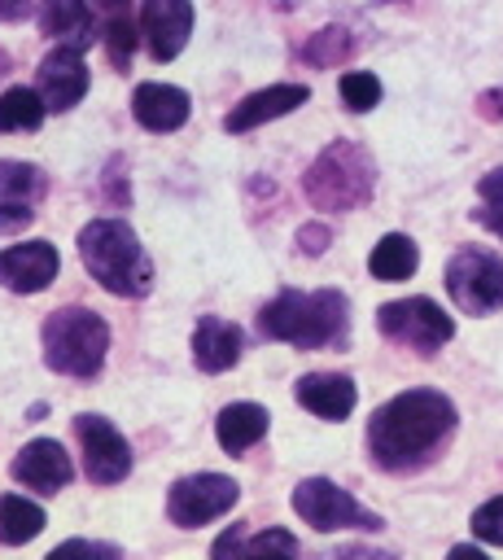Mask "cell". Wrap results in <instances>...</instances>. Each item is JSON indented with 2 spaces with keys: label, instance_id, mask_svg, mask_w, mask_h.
Wrapping results in <instances>:
<instances>
[{
  "label": "cell",
  "instance_id": "cell-23",
  "mask_svg": "<svg viewBox=\"0 0 503 560\" xmlns=\"http://www.w3.org/2000/svg\"><path fill=\"white\" fill-rule=\"evenodd\" d=\"M416 267H420V249H416V241L407 232H385L376 241V249L367 254V271L376 280H385V284H398V280L416 276Z\"/></svg>",
  "mask_w": 503,
  "mask_h": 560
},
{
  "label": "cell",
  "instance_id": "cell-30",
  "mask_svg": "<svg viewBox=\"0 0 503 560\" xmlns=\"http://www.w3.org/2000/svg\"><path fill=\"white\" fill-rule=\"evenodd\" d=\"M477 197H481L486 210H503V166H494L477 179Z\"/></svg>",
  "mask_w": 503,
  "mask_h": 560
},
{
  "label": "cell",
  "instance_id": "cell-20",
  "mask_svg": "<svg viewBox=\"0 0 503 560\" xmlns=\"http://www.w3.org/2000/svg\"><path fill=\"white\" fill-rule=\"evenodd\" d=\"M245 350V332L232 324V319H219V315H201L197 328H192V363L210 376L236 368Z\"/></svg>",
  "mask_w": 503,
  "mask_h": 560
},
{
  "label": "cell",
  "instance_id": "cell-1",
  "mask_svg": "<svg viewBox=\"0 0 503 560\" xmlns=\"http://www.w3.org/2000/svg\"><path fill=\"white\" fill-rule=\"evenodd\" d=\"M455 402L442 389H402L367 420V459L385 472L429 468L455 433Z\"/></svg>",
  "mask_w": 503,
  "mask_h": 560
},
{
  "label": "cell",
  "instance_id": "cell-17",
  "mask_svg": "<svg viewBox=\"0 0 503 560\" xmlns=\"http://www.w3.org/2000/svg\"><path fill=\"white\" fill-rule=\"evenodd\" d=\"M35 22L52 44H70L79 52H87L101 35L87 0H35Z\"/></svg>",
  "mask_w": 503,
  "mask_h": 560
},
{
  "label": "cell",
  "instance_id": "cell-19",
  "mask_svg": "<svg viewBox=\"0 0 503 560\" xmlns=\"http://www.w3.org/2000/svg\"><path fill=\"white\" fill-rule=\"evenodd\" d=\"M293 398L319 420H346L359 402V389L346 372H306V376H297Z\"/></svg>",
  "mask_w": 503,
  "mask_h": 560
},
{
  "label": "cell",
  "instance_id": "cell-3",
  "mask_svg": "<svg viewBox=\"0 0 503 560\" xmlns=\"http://www.w3.org/2000/svg\"><path fill=\"white\" fill-rule=\"evenodd\" d=\"M79 258L87 276L114 298H144L153 293V262L140 236L122 219H92L79 232Z\"/></svg>",
  "mask_w": 503,
  "mask_h": 560
},
{
  "label": "cell",
  "instance_id": "cell-16",
  "mask_svg": "<svg viewBox=\"0 0 503 560\" xmlns=\"http://www.w3.org/2000/svg\"><path fill=\"white\" fill-rule=\"evenodd\" d=\"M306 101H311V88H306V83H271V88H258V92H249L245 101H236V105L223 114V127H227L232 136H245V131H254V127H262V122H271V118L293 114V109L306 105Z\"/></svg>",
  "mask_w": 503,
  "mask_h": 560
},
{
  "label": "cell",
  "instance_id": "cell-34",
  "mask_svg": "<svg viewBox=\"0 0 503 560\" xmlns=\"http://www.w3.org/2000/svg\"><path fill=\"white\" fill-rule=\"evenodd\" d=\"M451 556H477L481 560V547L477 542H459V547H451Z\"/></svg>",
  "mask_w": 503,
  "mask_h": 560
},
{
  "label": "cell",
  "instance_id": "cell-13",
  "mask_svg": "<svg viewBox=\"0 0 503 560\" xmlns=\"http://www.w3.org/2000/svg\"><path fill=\"white\" fill-rule=\"evenodd\" d=\"M9 472H13V481H22L35 494H57V490L70 486L74 464H70V455H66V446L57 438H35L13 455Z\"/></svg>",
  "mask_w": 503,
  "mask_h": 560
},
{
  "label": "cell",
  "instance_id": "cell-2",
  "mask_svg": "<svg viewBox=\"0 0 503 560\" xmlns=\"http://www.w3.org/2000/svg\"><path fill=\"white\" fill-rule=\"evenodd\" d=\"M258 332L297 350H332L350 337V302L337 289H280L258 311Z\"/></svg>",
  "mask_w": 503,
  "mask_h": 560
},
{
  "label": "cell",
  "instance_id": "cell-22",
  "mask_svg": "<svg viewBox=\"0 0 503 560\" xmlns=\"http://www.w3.org/2000/svg\"><path fill=\"white\" fill-rule=\"evenodd\" d=\"M96 13H101V44H105V57L114 70H127L131 66V52H136V22H131V0H96Z\"/></svg>",
  "mask_w": 503,
  "mask_h": 560
},
{
  "label": "cell",
  "instance_id": "cell-14",
  "mask_svg": "<svg viewBox=\"0 0 503 560\" xmlns=\"http://www.w3.org/2000/svg\"><path fill=\"white\" fill-rule=\"evenodd\" d=\"M35 83H39V96H44V105H48L52 114L74 109V105L83 101V92H87V66H83V52L70 48V44H57V48L39 61Z\"/></svg>",
  "mask_w": 503,
  "mask_h": 560
},
{
  "label": "cell",
  "instance_id": "cell-35",
  "mask_svg": "<svg viewBox=\"0 0 503 560\" xmlns=\"http://www.w3.org/2000/svg\"><path fill=\"white\" fill-rule=\"evenodd\" d=\"M385 4H394V0H385Z\"/></svg>",
  "mask_w": 503,
  "mask_h": 560
},
{
  "label": "cell",
  "instance_id": "cell-32",
  "mask_svg": "<svg viewBox=\"0 0 503 560\" xmlns=\"http://www.w3.org/2000/svg\"><path fill=\"white\" fill-rule=\"evenodd\" d=\"M297 245H302L306 254H324V245H328V228H324V223H306V228L297 232Z\"/></svg>",
  "mask_w": 503,
  "mask_h": 560
},
{
  "label": "cell",
  "instance_id": "cell-9",
  "mask_svg": "<svg viewBox=\"0 0 503 560\" xmlns=\"http://www.w3.org/2000/svg\"><path fill=\"white\" fill-rule=\"evenodd\" d=\"M241 499V486L223 472H188L166 490V516L179 529H197L210 525L219 516H227Z\"/></svg>",
  "mask_w": 503,
  "mask_h": 560
},
{
  "label": "cell",
  "instance_id": "cell-15",
  "mask_svg": "<svg viewBox=\"0 0 503 560\" xmlns=\"http://www.w3.org/2000/svg\"><path fill=\"white\" fill-rule=\"evenodd\" d=\"M61 271L57 245L48 241H22L0 254V284L13 293H44Z\"/></svg>",
  "mask_w": 503,
  "mask_h": 560
},
{
  "label": "cell",
  "instance_id": "cell-4",
  "mask_svg": "<svg viewBox=\"0 0 503 560\" xmlns=\"http://www.w3.org/2000/svg\"><path fill=\"white\" fill-rule=\"evenodd\" d=\"M39 337H44V363L57 376L92 381L105 368L109 324L96 311H87V306H61V311H52L44 319Z\"/></svg>",
  "mask_w": 503,
  "mask_h": 560
},
{
  "label": "cell",
  "instance_id": "cell-11",
  "mask_svg": "<svg viewBox=\"0 0 503 560\" xmlns=\"http://www.w3.org/2000/svg\"><path fill=\"white\" fill-rule=\"evenodd\" d=\"M44 192H48V175L35 162L0 158V236L31 228Z\"/></svg>",
  "mask_w": 503,
  "mask_h": 560
},
{
  "label": "cell",
  "instance_id": "cell-12",
  "mask_svg": "<svg viewBox=\"0 0 503 560\" xmlns=\"http://www.w3.org/2000/svg\"><path fill=\"white\" fill-rule=\"evenodd\" d=\"M140 35H144L153 61H175L192 35V0H144Z\"/></svg>",
  "mask_w": 503,
  "mask_h": 560
},
{
  "label": "cell",
  "instance_id": "cell-25",
  "mask_svg": "<svg viewBox=\"0 0 503 560\" xmlns=\"http://www.w3.org/2000/svg\"><path fill=\"white\" fill-rule=\"evenodd\" d=\"M48 105L39 88H9L0 92V131H35L44 122Z\"/></svg>",
  "mask_w": 503,
  "mask_h": 560
},
{
  "label": "cell",
  "instance_id": "cell-7",
  "mask_svg": "<svg viewBox=\"0 0 503 560\" xmlns=\"http://www.w3.org/2000/svg\"><path fill=\"white\" fill-rule=\"evenodd\" d=\"M293 512L319 529V534H337V529H363V534H376L385 529V521L376 512H367L350 490H341L337 481L328 477H302L293 486Z\"/></svg>",
  "mask_w": 503,
  "mask_h": 560
},
{
  "label": "cell",
  "instance_id": "cell-6",
  "mask_svg": "<svg viewBox=\"0 0 503 560\" xmlns=\"http://www.w3.org/2000/svg\"><path fill=\"white\" fill-rule=\"evenodd\" d=\"M446 293L464 315L503 311V258L486 245H459L446 262Z\"/></svg>",
  "mask_w": 503,
  "mask_h": 560
},
{
  "label": "cell",
  "instance_id": "cell-10",
  "mask_svg": "<svg viewBox=\"0 0 503 560\" xmlns=\"http://www.w3.org/2000/svg\"><path fill=\"white\" fill-rule=\"evenodd\" d=\"M74 438L83 446V472L92 486H118L131 472V446L105 416H74Z\"/></svg>",
  "mask_w": 503,
  "mask_h": 560
},
{
  "label": "cell",
  "instance_id": "cell-18",
  "mask_svg": "<svg viewBox=\"0 0 503 560\" xmlns=\"http://www.w3.org/2000/svg\"><path fill=\"white\" fill-rule=\"evenodd\" d=\"M131 114H136V122H140L144 131L166 136V131H179V127L188 122L192 101H188V92L175 88V83H140V88L131 92Z\"/></svg>",
  "mask_w": 503,
  "mask_h": 560
},
{
  "label": "cell",
  "instance_id": "cell-5",
  "mask_svg": "<svg viewBox=\"0 0 503 560\" xmlns=\"http://www.w3.org/2000/svg\"><path fill=\"white\" fill-rule=\"evenodd\" d=\"M376 188V166L363 144L332 140L311 171L302 175V192L315 210H359Z\"/></svg>",
  "mask_w": 503,
  "mask_h": 560
},
{
  "label": "cell",
  "instance_id": "cell-27",
  "mask_svg": "<svg viewBox=\"0 0 503 560\" xmlns=\"http://www.w3.org/2000/svg\"><path fill=\"white\" fill-rule=\"evenodd\" d=\"M341 101L350 114H367L381 101V79L372 70H346L341 74Z\"/></svg>",
  "mask_w": 503,
  "mask_h": 560
},
{
  "label": "cell",
  "instance_id": "cell-33",
  "mask_svg": "<svg viewBox=\"0 0 503 560\" xmlns=\"http://www.w3.org/2000/svg\"><path fill=\"white\" fill-rule=\"evenodd\" d=\"M31 13V0H0V22H22Z\"/></svg>",
  "mask_w": 503,
  "mask_h": 560
},
{
  "label": "cell",
  "instance_id": "cell-21",
  "mask_svg": "<svg viewBox=\"0 0 503 560\" xmlns=\"http://www.w3.org/2000/svg\"><path fill=\"white\" fill-rule=\"evenodd\" d=\"M267 420H271L267 407H258V402H232V407L219 411L214 438H219V446L227 455H245L249 446H258L267 438Z\"/></svg>",
  "mask_w": 503,
  "mask_h": 560
},
{
  "label": "cell",
  "instance_id": "cell-24",
  "mask_svg": "<svg viewBox=\"0 0 503 560\" xmlns=\"http://www.w3.org/2000/svg\"><path fill=\"white\" fill-rule=\"evenodd\" d=\"M44 525H48V516H44L39 503H31V499H22V494H0V542H4V547L31 542Z\"/></svg>",
  "mask_w": 503,
  "mask_h": 560
},
{
  "label": "cell",
  "instance_id": "cell-28",
  "mask_svg": "<svg viewBox=\"0 0 503 560\" xmlns=\"http://www.w3.org/2000/svg\"><path fill=\"white\" fill-rule=\"evenodd\" d=\"M350 48H354V44H350V35H346L341 26H324V31L302 48V57H306V61H315V66H332V61H337V57H346Z\"/></svg>",
  "mask_w": 503,
  "mask_h": 560
},
{
  "label": "cell",
  "instance_id": "cell-29",
  "mask_svg": "<svg viewBox=\"0 0 503 560\" xmlns=\"http://www.w3.org/2000/svg\"><path fill=\"white\" fill-rule=\"evenodd\" d=\"M472 534L490 547H503V494L486 499L477 512H472Z\"/></svg>",
  "mask_w": 503,
  "mask_h": 560
},
{
  "label": "cell",
  "instance_id": "cell-26",
  "mask_svg": "<svg viewBox=\"0 0 503 560\" xmlns=\"http://www.w3.org/2000/svg\"><path fill=\"white\" fill-rule=\"evenodd\" d=\"M214 556H258V551H284V556H297V538L293 534H284V529H262V534H254V538H241V525H232L227 534H219L214 538V547H210Z\"/></svg>",
  "mask_w": 503,
  "mask_h": 560
},
{
  "label": "cell",
  "instance_id": "cell-8",
  "mask_svg": "<svg viewBox=\"0 0 503 560\" xmlns=\"http://www.w3.org/2000/svg\"><path fill=\"white\" fill-rule=\"evenodd\" d=\"M376 328L385 341L394 346H407L416 354H437L451 337H455V319L433 302V298H398V302H385L376 311Z\"/></svg>",
  "mask_w": 503,
  "mask_h": 560
},
{
  "label": "cell",
  "instance_id": "cell-31",
  "mask_svg": "<svg viewBox=\"0 0 503 560\" xmlns=\"http://www.w3.org/2000/svg\"><path fill=\"white\" fill-rule=\"evenodd\" d=\"M74 551H83V556H118V547H114V542H87V538H70V542L52 547V560H57V556H74Z\"/></svg>",
  "mask_w": 503,
  "mask_h": 560
}]
</instances>
